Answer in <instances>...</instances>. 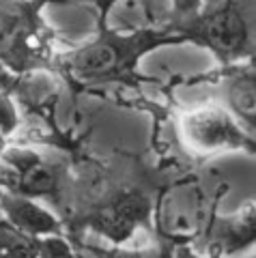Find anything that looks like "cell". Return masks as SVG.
<instances>
[{
	"mask_svg": "<svg viewBox=\"0 0 256 258\" xmlns=\"http://www.w3.org/2000/svg\"><path fill=\"white\" fill-rule=\"evenodd\" d=\"M9 222L18 230L24 232H52L56 228L54 215H50L43 207L33 203L28 196H18V194H7L0 200Z\"/></svg>",
	"mask_w": 256,
	"mask_h": 258,
	"instance_id": "obj_6",
	"label": "cell"
},
{
	"mask_svg": "<svg viewBox=\"0 0 256 258\" xmlns=\"http://www.w3.org/2000/svg\"><path fill=\"white\" fill-rule=\"evenodd\" d=\"M15 170H18V187L28 198L43 196L50 194L56 187V174L45 161L37 157L18 159L15 161Z\"/></svg>",
	"mask_w": 256,
	"mask_h": 258,
	"instance_id": "obj_7",
	"label": "cell"
},
{
	"mask_svg": "<svg viewBox=\"0 0 256 258\" xmlns=\"http://www.w3.org/2000/svg\"><path fill=\"white\" fill-rule=\"evenodd\" d=\"M172 11L179 20H194L203 9V0H170Z\"/></svg>",
	"mask_w": 256,
	"mask_h": 258,
	"instance_id": "obj_11",
	"label": "cell"
},
{
	"mask_svg": "<svg viewBox=\"0 0 256 258\" xmlns=\"http://www.w3.org/2000/svg\"><path fill=\"white\" fill-rule=\"evenodd\" d=\"M132 41H134V35H130V39H127V45L118 32L110 37L103 35L97 41L84 45L82 50L71 54L69 69L82 80H103V78L118 76L123 67H127L134 60V56L130 54Z\"/></svg>",
	"mask_w": 256,
	"mask_h": 258,
	"instance_id": "obj_3",
	"label": "cell"
},
{
	"mask_svg": "<svg viewBox=\"0 0 256 258\" xmlns=\"http://www.w3.org/2000/svg\"><path fill=\"white\" fill-rule=\"evenodd\" d=\"M159 224L166 235L177 239L198 235L205 224V203L201 189L194 185L172 187L159 203Z\"/></svg>",
	"mask_w": 256,
	"mask_h": 258,
	"instance_id": "obj_4",
	"label": "cell"
},
{
	"mask_svg": "<svg viewBox=\"0 0 256 258\" xmlns=\"http://www.w3.org/2000/svg\"><path fill=\"white\" fill-rule=\"evenodd\" d=\"M33 3H54V5H69V3H74V0H33Z\"/></svg>",
	"mask_w": 256,
	"mask_h": 258,
	"instance_id": "obj_12",
	"label": "cell"
},
{
	"mask_svg": "<svg viewBox=\"0 0 256 258\" xmlns=\"http://www.w3.org/2000/svg\"><path fill=\"white\" fill-rule=\"evenodd\" d=\"M187 32L201 37L205 45L224 58L241 56L250 45V20L235 0H226L222 7L205 15L198 13Z\"/></svg>",
	"mask_w": 256,
	"mask_h": 258,
	"instance_id": "obj_2",
	"label": "cell"
},
{
	"mask_svg": "<svg viewBox=\"0 0 256 258\" xmlns=\"http://www.w3.org/2000/svg\"><path fill=\"white\" fill-rule=\"evenodd\" d=\"M228 112H235L237 120H245L250 127H254L256 120V88L252 76H239L228 86Z\"/></svg>",
	"mask_w": 256,
	"mask_h": 258,
	"instance_id": "obj_8",
	"label": "cell"
},
{
	"mask_svg": "<svg viewBox=\"0 0 256 258\" xmlns=\"http://www.w3.org/2000/svg\"><path fill=\"white\" fill-rule=\"evenodd\" d=\"M39 3L0 0V58L7 62L20 60L35 32L33 7Z\"/></svg>",
	"mask_w": 256,
	"mask_h": 258,
	"instance_id": "obj_5",
	"label": "cell"
},
{
	"mask_svg": "<svg viewBox=\"0 0 256 258\" xmlns=\"http://www.w3.org/2000/svg\"><path fill=\"white\" fill-rule=\"evenodd\" d=\"M20 116H18V108L15 103L9 99V95L0 93V140L11 136L18 129Z\"/></svg>",
	"mask_w": 256,
	"mask_h": 258,
	"instance_id": "obj_10",
	"label": "cell"
},
{
	"mask_svg": "<svg viewBox=\"0 0 256 258\" xmlns=\"http://www.w3.org/2000/svg\"><path fill=\"white\" fill-rule=\"evenodd\" d=\"M37 245L28 237L0 226V258H35Z\"/></svg>",
	"mask_w": 256,
	"mask_h": 258,
	"instance_id": "obj_9",
	"label": "cell"
},
{
	"mask_svg": "<svg viewBox=\"0 0 256 258\" xmlns=\"http://www.w3.org/2000/svg\"><path fill=\"white\" fill-rule=\"evenodd\" d=\"M181 134L191 151L220 155L230 151H254L252 136L222 106H201L181 118Z\"/></svg>",
	"mask_w": 256,
	"mask_h": 258,
	"instance_id": "obj_1",
	"label": "cell"
}]
</instances>
